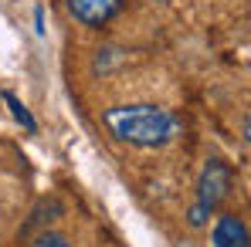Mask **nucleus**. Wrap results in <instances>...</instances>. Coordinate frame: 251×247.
<instances>
[{"instance_id":"nucleus-1","label":"nucleus","mask_w":251,"mask_h":247,"mask_svg":"<svg viewBox=\"0 0 251 247\" xmlns=\"http://www.w3.org/2000/svg\"><path fill=\"white\" fill-rule=\"evenodd\" d=\"M105 129L129 146H139V149H156V146H167L173 139V115L160 105H112L105 109L102 115Z\"/></svg>"},{"instance_id":"nucleus-2","label":"nucleus","mask_w":251,"mask_h":247,"mask_svg":"<svg viewBox=\"0 0 251 247\" xmlns=\"http://www.w3.org/2000/svg\"><path fill=\"white\" fill-rule=\"evenodd\" d=\"M231 183H234V176H231V166L224 159L214 156V159L204 163L201 180H197V203L190 210V227H204L207 224L210 213L231 197Z\"/></svg>"},{"instance_id":"nucleus-3","label":"nucleus","mask_w":251,"mask_h":247,"mask_svg":"<svg viewBox=\"0 0 251 247\" xmlns=\"http://www.w3.org/2000/svg\"><path fill=\"white\" fill-rule=\"evenodd\" d=\"M123 10V0H68V14L85 27H105Z\"/></svg>"},{"instance_id":"nucleus-4","label":"nucleus","mask_w":251,"mask_h":247,"mask_svg":"<svg viewBox=\"0 0 251 247\" xmlns=\"http://www.w3.org/2000/svg\"><path fill=\"white\" fill-rule=\"evenodd\" d=\"M214 247H248V227L238 213H221L214 224Z\"/></svg>"},{"instance_id":"nucleus-5","label":"nucleus","mask_w":251,"mask_h":247,"mask_svg":"<svg viewBox=\"0 0 251 247\" xmlns=\"http://www.w3.org/2000/svg\"><path fill=\"white\" fill-rule=\"evenodd\" d=\"M3 98H7V105H10V112H14V119L24 125L27 132H34V129H38V122L31 119V112H27V109H24V105H21V102H17L14 95H10V91H3Z\"/></svg>"},{"instance_id":"nucleus-6","label":"nucleus","mask_w":251,"mask_h":247,"mask_svg":"<svg viewBox=\"0 0 251 247\" xmlns=\"http://www.w3.org/2000/svg\"><path fill=\"white\" fill-rule=\"evenodd\" d=\"M31 247H72V244H68L61 234H41V237H38Z\"/></svg>"}]
</instances>
